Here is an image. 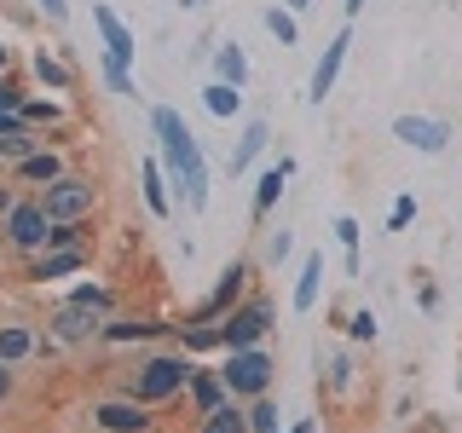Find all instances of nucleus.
<instances>
[{
    "label": "nucleus",
    "mask_w": 462,
    "mask_h": 433,
    "mask_svg": "<svg viewBox=\"0 0 462 433\" xmlns=\"http://www.w3.org/2000/svg\"><path fill=\"white\" fill-rule=\"evenodd\" d=\"M151 127H156V139H162L168 173H173V185H180L185 208L202 214V208H208V162H202L197 134L185 127V115H180V110H168V105H156V110H151Z\"/></svg>",
    "instance_id": "f257e3e1"
},
{
    "label": "nucleus",
    "mask_w": 462,
    "mask_h": 433,
    "mask_svg": "<svg viewBox=\"0 0 462 433\" xmlns=\"http://www.w3.org/2000/svg\"><path fill=\"white\" fill-rule=\"evenodd\" d=\"M41 208H47L52 226H69V220H87V214L98 208V185L81 180V173H58L47 185V197H41Z\"/></svg>",
    "instance_id": "f03ea898"
},
{
    "label": "nucleus",
    "mask_w": 462,
    "mask_h": 433,
    "mask_svg": "<svg viewBox=\"0 0 462 433\" xmlns=\"http://www.w3.org/2000/svg\"><path fill=\"white\" fill-rule=\"evenodd\" d=\"M191 364L185 358H144L139 364V375H134V399L139 404H168L173 393H185L191 387Z\"/></svg>",
    "instance_id": "7ed1b4c3"
},
{
    "label": "nucleus",
    "mask_w": 462,
    "mask_h": 433,
    "mask_svg": "<svg viewBox=\"0 0 462 433\" xmlns=\"http://www.w3.org/2000/svg\"><path fill=\"white\" fill-rule=\"evenodd\" d=\"M272 353H260V346H243V353H226V387H231V399H260L272 387Z\"/></svg>",
    "instance_id": "20e7f679"
},
{
    "label": "nucleus",
    "mask_w": 462,
    "mask_h": 433,
    "mask_svg": "<svg viewBox=\"0 0 462 433\" xmlns=\"http://www.w3.org/2000/svg\"><path fill=\"white\" fill-rule=\"evenodd\" d=\"M272 329V307L266 300H243L220 318V346L226 353H243V346H260V336Z\"/></svg>",
    "instance_id": "39448f33"
},
{
    "label": "nucleus",
    "mask_w": 462,
    "mask_h": 433,
    "mask_svg": "<svg viewBox=\"0 0 462 433\" xmlns=\"http://www.w3.org/2000/svg\"><path fill=\"white\" fill-rule=\"evenodd\" d=\"M47 231H52V220H47L41 202H18V208L6 214V237H12V249H23V254L47 249Z\"/></svg>",
    "instance_id": "423d86ee"
},
{
    "label": "nucleus",
    "mask_w": 462,
    "mask_h": 433,
    "mask_svg": "<svg viewBox=\"0 0 462 433\" xmlns=\"http://www.w3.org/2000/svg\"><path fill=\"white\" fill-rule=\"evenodd\" d=\"M243 283H249V266H243V260H231V266L220 272V283L208 289V300H202V307L191 312V324H220V318H226L231 307H237Z\"/></svg>",
    "instance_id": "0eeeda50"
},
{
    "label": "nucleus",
    "mask_w": 462,
    "mask_h": 433,
    "mask_svg": "<svg viewBox=\"0 0 462 433\" xmlns=\"http://www.w3.org/2000/svg\"><path fill=\"white\" fill-rule=\"evenodd\" d=\"M393 139L411 144V151H422V156H439L445 144H451V127L433 122V115H393Z\"/></svg>",
    "instance_id": "6e6552de"
},
{
    "label": "nucleus",
    "mask_w": 462,
    "mask_h": 433,
    "mask_svg": "<svg viewBox=\"0 0 462 433\" xmlns=\"http://www.w3.org/2000/svg\"><path fill=\"white\" fill-rule=\"evenodd\" d=\"M93 29H98V41H105V58H116V64H134L139 58V41H134V29H127L116 12L105 6V0H93Z\"/></svg>",
    "instance_id": "1a4fd4ad"
},
{
    "label": "nucleus",
    "mask_w": 462,
    "mask_h": 433,
    "mask_svg": "<svg viewBox=\"0 0 462 433\" xmlns=\"http://www.w3.org/2000/svg\"><path fill=\"white\" fill-rule=\"evenodd\" d=\"M151 404H139V399H98L93 404V422L105 428V433H151Z\"/></svg>",
    "instance_id": "9d476101"
},
{
    "label": "nucleus",
    "mask_w": 462,
    "mask_h": 433,
    "mask_svg": "<svg viewBox=\"0 0 462 433\" xmlns=\"http://www.w3.org/2000/svg\"><path fill=\"white\" fill-rule=\"evenodd\" d=\"M346 47H353V23H346L341 35L324 47V58H318V69H312V81H307V98H312V105H324V98L336 93V76H341V64H346Z\"/></svg>",
    "instance_id": "9b49d317"
},
{
    "label": "nucleus",
    "mask_w": 462,
    "mask_h": 433,
    "mask_svg": "<svg viewBox=\"0 0 462 433\" xmlns=\"http://www.w3.org/2000/svg\"><path fill=\"white\" fill-rule=\"evenodd\" d=\"M52 336L58 341H93V336H105V312L81 307V300H64V307L52 312Z\"/></svg>",
    "instance_id": "f8f14e48"
},
{
    "label": "nucleus",
    "mask_w": 462,
    "mask_h": 433,
    "mask_svg": "<svg viewBox=\"0 0 462 433\" xmlns=\"http://www.w3.org/2000/svg\"><path fill=\"white\" fill-rule=\"evenodd\" d=\"M289 173H295V156H278V168L260 173V185H254V220H266V214L278 208V197H283Z\"/></svg>",
    "instance_id": "ddd939ff"
},
{
    "label": "nucleus",
    "mask_w": 462,
    "mask_h": 433,
    "mask_svg": "<svg viewBox=\"0 0 462 433\" xmlns=\"http://www.w3.org/2000/svg\"><path fill=\"white\" fill-rule=\"evenodd\" d=\"M139 180H144V202H151V214L156 220H168V173H162V162H156V156H144L139 162Z\"/></svg>",
    "instance_id": "4468645a"
},
{
    "label": "nucleus",
    "mask_w": 462,
    "mask_h": 433,
    "mask_svg": "<svg viewBox=\"0 0 462 433\" xmlns=\"http://www.w3.org/2000/svg\"><path fill=\"white\" fill-rule=\"evenodd\" d=\"M318 289H324V254H307V266H300V278H295V312H312L318 307Z\"/></svg>",
    "instance_id": "2eb2a0df"
},
{
    "label": "nucleus",
    "mask_w": 462,
    "mask_h": 433,
    "mask_svg": "<svg viewBox=\"0 0 462 433\" xmlns=\"http://www.w3.org/2000/svg\"><path fill=\"white\" fill-rule=\"evenodd\" d=\"M266 139H272V127L266 122H249V127H243V139H237V151H231V173H249V162H254V156L260 151H266Z\"/></svg>",
    "instance_id": "dca6fc26"
},
{
    "label": "nucleus",
    "mask_w": 462,
    "mask_h": 433,
    "mask_svg": "<svg viewBox=\"0 0 462 433\" xmlns=\"http://www.w3.org/2000/svg\"><path fill=\"white\" fill-rule=\"evenodd\" d=\"M226 399H231V387H226V375H220V370H214V375H191V404H197V416L220 410Z\"/></svg>",
    "instance_id": "f3484780"
},
{
    "label": "nucleus",
    "mask_w": 462,
    "mask_h": 433,
    "mask_svg": "<svg viewBox=\"0 0 462 433\" xmlns=\"http://www.w3.org/2000/svg\"><path fill=\"white\" fill-rule=\"evenodd\" d=\"M29 353H41L35 329H23V324H0V358H6V364H23Z\"/></svg>",
    "instance_id": "a211bd4d"
},
{
    "label": "nucleus",
    "mask_w": 462,
    "mask_h": 433,
    "mask_svg": "<svg viewBox=\"0 0 462 433\" xmlns=\"http://www.w3.org/2000/svg\"><path fill=\"white\" fill-rule=\"evenodd\" d=\"M214 81H231V87H243V81H249V58H243L237 41L214 47Z\"/></svg>",
    "instance_id": "6ab92c4d"
},
{
    "label": "nucleus",
    "mask_w": 462,
    "mask_h": 433,
    "mask_svg": "<svg viewBox=\"0 0 462 433\" xmlns=\"http://www.w3.org/2000/svg\"><path fill=\"white\" fill-rule=\"evenodd\" d=\"M81 266H87V254H81V249H41L35 278H69V272H81Z\"/></svg>",
    "instance_id": "aec40b11"
},
{
    "label": "nucleus",
    "mask_w": 462,
    "mask_h": 433,
    "mask_svg": "<svg viewBox=\"0 0 462 433\" xmlns=\"http://www.w3.org/2000/svg\"><path fill=\"white\" fill-rule=\"evenodd\" d=\"M58 173H64V156H58V151H35V156L18 162V180H35V185H52Z\"/></svg>",
    "instance_id": "412c9836"
},
{
    "label": "nucleus",
    "mask_w": 462,
    "mask_h": 433,
    "mask_svg": "<svg viewBox=\"0 0 462 433\" xmlns=\"http://www.w3.org/2000/svg\"><path fill=\"white\" fill-rule=\"evenodd\" d=\"M202 105H208V110L226 122V115H237V110H243V87H231V81H208V87H202Z\"/></svg>",
    "instance_id": "4be33fe9"
},
{
    "label": "nucleus",
    "mask_w": 462,
    "mask_h": 433,
    "mask_svg": "<svg viewBox=\"0 0 462 433\" xmlns=\"http://www.w3.org/2000/svg\"><path fill=\"white\" fill-rule=\"evenodd\" d=\"M202 433H249V416L237 410V399H226L220 410H208V416H202Z\"/></svg>",
    "instance_id": "5701e85b"
},
{
    "label": "nucleus",
    "mask_w": 462,
    "mask_h": 433,
    "mask_svg": "<svg viewBox=\"0 0 462 433\" xmlns=\"http://www.w3.org/2000/svg\"><path fill=\"white\" fill-rule=\"evenodd\" d=\"M329 231H336V243L346 249V278H358V272H365V266H358V220H353V214H341Z\"/></svg>",
    "instance_id": "b1692460"
},
{
    "label": "nucleus",
    "mask_w": 462,
    "mask_h": 433,
    "mask_svg": "<svg viewBox=\"0 0 462 433\" xmlns=\"http://www.w3.org/2000/svg\"><path fill=\"white\" fill-rule=\"evenodd\" d=\"M35 76H41V81H47V87H52V93H69V87H76V76H69V69H64V64H58V58H52V52H35Z\"/></svg>",
    "instance_id": "393cba45"
},
{
    "label": "nucleus",
    "mask_w": 462,
    "mask_h": 433,
    "mask_svg": "<svg viewBox=\"0 0 462 433\" xmlns=\"http://www.w3.org/2000/svg\"><path fill=\"white\" fill-rule=\"evenodd\" d=\"M266 29L278 35V47H295V41H300V23H295L289 6H266Z\"/></svg>",
    "instance_id": "a878e982"
},
{
    "label": "nucleus",
    "mask_w": 462,
    "mask_h": 433,
    "mask_svg": "<svg viewBox=\"0 0 462 433\" xmlns=\"http://www.w3.org/2000/svg\"><path fill=\"white\" fill-rule=\"evenodd\" d=\"M162 324H151V318H116V324H105V336L110 341H144V336H156Z\"/></svg>",
    "instance_id": "bb28decb"
},
{
    "label": "nucleus",
    "mask_w": 462,
    "mask_h": 433,
    "mask_svg": "<svg viewBox=\"0 0 462 433\" xmlns=\"http://www.w3.org/2000/svg\"><path fill=\"white\" fill-rule=\"evenodd\" d=\"M278 422H283V416H278V404L260 393V399H254V410H249V433H278Z\"/></svg>",
    "instance_id": "cd10ccee"
},
{
    "label": "nucleus",
    "mask_w": 462,
    "mask_h": 433,
    "mask_svg": "<svg viewBox=\"0 0 462 433\" xmlns=\"http://www.w3.org/2000/svg\"><path fill=\"white\" fill-rule=\"evenodd\" d=\"M98 76L110 81V93H122V98H139V87H134V76H127V69L116 64V58H105V64H98Z\"/></svg>",
    "instance_id": "c85d7f7f"
},
{
    "label": "nucleus",
    "mask_w": 462,
    "mask_h": 433,
    "mask_svg": "<svg viewBox=\"0 0 462 433\" xmlns=\"http://www.w3.org/2000/svg\"><path fill=\"white\" fill-rule=\"evenodd\" d=\"M29 115H23V105H0V139H12V134H29Z\"/></svg>",
    "instance_id": "c756f323"
},
{
    "label": "nucleus",
    "mask_w": 462,
    "mask_h": 433,
    "mask_svg": "<svg viewBox=\"0 0 462 433\" xmlns=\"http://www.w3.org/2000/svg\"><path fill=\"white\" fill-rule=\"evenodd\" d=\"M411 220H416V197L404 191V197L393 202V208H387V231H404V226H411Z\"/></svg>",
    "instance_id": "7c9ffc66"
},
{
    "label": "nucleus",
    "mask_w": 462,
    "mask_h": 433,
    "mask_svg": "<svg viewBox=\"0 0 462 433\" xmlns=\"http://www.w3.org/2000/svg\"><path fill=\"white\" fill-rule=\"evenodd\" d=\"M69 300H81V307H98V312H110V289H105V283H81Z\"/></svg>",
    "instance_id": "2f4dec72"
},
{
    "label": "nucleus",
    "mask_w": 462,
    "mask_h": 433,
    "mask_svg": "<svg viewBox=\"0 0 462 433\" xmlns=\"http://www.w3.org/2000/svg\"><path fill=\"white\" fill-rule=\"evenodd\" d=\"M329 387H336V393H346V387H353V358H346V353L329 358Z\"/></svg>",
    "instance_id": "473e14b6"
},
{
    "label": "nucleus",
    "mask_w": 462,
    "mask_h": 433,
    "mask_svg": "<svg viewBox=\"0 0 462 433\" xmlns=\"http://www.w3.org/2000/svg\"><path fill=\"white\" fill-rule=\"evenodd\" d=\"M346 329H353V341H375V312L370 307L353 312V318H346Z\"/></svg>",
    "instance_id": "72a5a7b5"
},
{
    "label": "nucleus",
    "mask_w": 462,
    "mask_h": 433,
    "mask_svg": "<svg viewBox=\"0 0 462 433\" xmlns=\"http://www.w3.org/2000/svg\"><path fill=\"white\" fill-rule=\"evenodd\" d=\"M23 115H29V122H35V127H41V122L52 127V122H58V115H64V110H58L52 98H47V105H23Z\"/></svg>",
    "instance_id": "f704fd0d"
},
{
    "label": "nucleus",
    "mask_w": 462,
    "mask_h": 433,
    "mask_svg": "<svg viewBox=\"0 0 462 433\" xmlns=\"http://www.w3.org/2000/svg\"><path fill=\"white\" fill-rule=\"evenodd\" d=\"M35 6H41V12H47V18H52V23H64V18H69V0H35Z\"/></svg>",
    "instance_id": "c9c22d12"
},
{
    "label": "nucleus",
    "mask_w": 462,
    "mask_h": 433,
    "mask_svg": "<svg viewBox=\"0 0 462 433\" xmlns=\"http://www.w3.org/2000/svg\"><path fill=\"white\" fill-rule=\"evenodd\" d=\"M283 254H289V231H278V237H272V243H266V260H272V266H278V260H283Z\"/></svg>",
    "instance_id": "e433bc0d"
},
{
    "label": "nucleus",
    "mask_w": 462,
    "mask_h": 433,
    "mask_svg": "<svg viewBox=\"0 0 462 433\" xmlns=\"http://www.w3.org/2000/svg\"><path fill=\"white\" fill-rule=\"evenodd\" d=\"M6 393H12V364L0 358V399H6Z\"/></svg>",
    "instance_id": "4c0bfd02"
},
{
    "label": "nucleus",
    "mask_w": 462,
    "mask_h": 433,
    "mask_svg": "<svg viewBox=\"0 0 462 433\" xmlns=\"http://www.w3.org/2000/svg\"><path fill=\"white\" fill-rule=\"evenodd\" d=\"M278 6H289V12L300 18V12H312V0H278Z\"/></svg>",
    "instance_id": "58836bf2"
},
{
    "label": "nucleus",
    "mask_w": 462,
    "mask_h": 433,
    "mask_svg": "<svg viewBox=\"0 0 462 433\" xmlns=\"http://www.w3.org/2000/svg\"><path fill=\"white\" fill-rule=\"evenodd\" d=\"M341 6H346V23H353L358 12H365V0H341Z\"/></svg>",
    "instance_id": "ea45409f"
},
{
    "label": "nucleus",
    "mask_w": 462,
    "mask_h": 433,
    "mask_svg": "<svg viewBox=\"0 0 462 433\" xmlns=\"http://www.w3.org/2000/svg\"><path fill=\"white\" fill-rule=\"evenodd\" d=\"M12 208H18V202H12V191H6V185H0V214H12Z\"/></svg>",
    "instance_id": "a19ab883"
},
{
    "label": "nucleus",
    "mask_w": 462,
    "mask_h": 433,
    "mask_svg": "<svg viewBox=\"0 0 462 433\" xmlns=\"http://www.w3.org/2000/svg\"><path fill=\"white\" fill-rule=\"evenodd\" d=\"M180 6H185V12H202V6H214V0H180Z\"/></svg>",
    "instance_id": "79ce46f5"
},
{
    "label": "nucleus",
    "mask_w": 462,
    "mask_h": 433,
    "mask_svg": "<svg viewBox=\"0 0 462 433\" xmlns=\"http://www.w3.org/2000/svg\"><path fill=\"white\" fill-rule=\"evenodd\" d=\"M289 433H312V422H295V428H289Z\"/></svg>",
    "instance_id": "37998d69"
},
{
    "label": "nucleus",
    "mask_w": 462,
    "mask_h": 433,
    "mask_svg": "<svg viewBox=\"0 0 462 433\" xmlns=\"http://www.w3.org/2000/svg\"><path fill=\"white\" fill-rule=\"evenodd\" d=\"M0 76H6V47H0Z\"/></svg>",
    "instance_id": "c03bdc74"
}]
</instances>
